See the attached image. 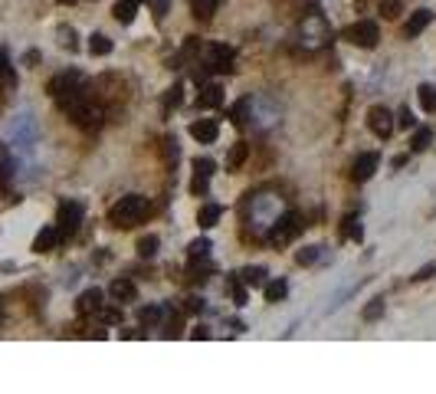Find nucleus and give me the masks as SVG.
Instances as JSON below:
<instances>
[{"instance_id": "1", "label": "nucleus", "mask_w": 436, "mask_h": 394, "mask_svg": "<svg viewBox=\"0 0 436 394\" xmlns=\"http://www.w3.org/2000/svg\"><path fill=\"white\" fill-rule=\"evenodd\" d=\"M49 95L56 99V106L69 115L75 106H82L86 99H89V86H86V79L79 76V73H62L49 82Z\"/></svg>"}, {"instance_id": "2", "label": "nucleus", "mask_w": 436, "mask_h": 394, "mask_svg": "<svg viewBox=\"0 0 436 394\" xmlns=\"http://www.w3.org/2000/svg\"><path fill=\"white\" fill-rule=\"evenodd\" d=\"M151 211V204H148V197H141V194H128V197H121L119 204L108 211V224L112 227H138L145 217H148Z\"/></svg>"}, {"instance_id": "3", "label": "nucleus", "mask_w": 436, "mask_h": 394, "mask_svg": "<svg viewBox=\"0 0 436 394\" xmlns=\"http://www.w3.org/2000/svg\"><path fill=\"white\" fill-rule=\"evenodd\" d=\"M328 40H331V30H328V23H325V16L322 14L305 16V23H302V43H305V49H318V46H325Z\"/></svg>"}, {"instance_id": "4", "label": "nucleus", "mask_w": 436, "mask_h": 394, "mask_svg": "<svg viewBox=\"0 0 436 394\" xmlns=\"http://www.w3.org/2000/svg\"><path fill=\"white\" fill-rule=\"evenodd\" d=\"M299 233H302V217L295 211H289V213H279V217L272 220L269 240L272 243H289V240H295Z\"/></svg>"}, {"instance_id": "5", "label": "nucleus", "mask_w": 436, "mask_h": 394, "mask_svg": "<svg viewBox=\"0 0 436 394\" xmlns=\"http://www.w3.org/2000/svg\"><path fill=\"white\" fill-rule=\"evenodd\" d=\"M345 40L354 46H361V49H374L377 40H380V30H377L374 20H358V23H351L345 30Z\"/></svg>"}, {"instance_id": "6", "label": "nucleus", "mask_w": 436, "mask_h": 394, "mask_svg": "<svg viewBox=\"0 0 436 394\" xmlns=\"http://www.w3.org/2000/svg\"><path fill=\"white\" fill-rule=\"evenodd\" d=\"M82 224V204L75 200H62L60 204V213H56V230H60V240L73 237L75 230Z\"/></svg>"}, {"instance_id": "7", "label": "nucleus", "mask_w": 436, "mask_h": 394, "mask_svg": "<svg viewBox=\"0 0 436 394\" xmlns=\"http://www.w3.org/2000/svg\"><path fill=\"white\" fill-rule=\"evenodd\" d=\"M204 66H207L210 73H230V69H233V49L223 46V43L207 46V53H204Z\"/></svg>"}, {"instance_id": "8", "label": "nucleus", "mask_w": 436, "mask_h": 394, "mask_svg": "<svg viewBox=\"0 0 436 394\" xmlns=\"http://www.w3.org/2000/svg\"><path fill=\"white\" fill-rule=\"evenodd\" d=\"M279 217V200L276 197H253V224L256 230H263V227H272V220Z\"/></svg>"}, {"instance_id": "9", "label": "nucleus", "mask_w": 436, "mask_h": 394, "mask_svg": "<svg viewBox=\"0 0 436 394\" xmlns=\"http://www.w3.org/2000/svg\"><path fill=\"white\" fill-rule=\"evenodd\" d=\"M69 119H73L79 128H86V132H95V128L102 125V108L95 106L92 99H86L82 106H75L73 112H69Z\"/></svg>"}, {"instance_id": "10", "label": "nucleus", "mask_w": 436, "mask_h": 394, "mask_svg": "<svg viewBox=\"0 0 436 394\" xmlns=\"http://www.w3.org/2000/svg\"><path fill=\"white\" fill-rule=\"evenodd\" d=\"M393 125H397V121H393V115L384 106H374L371 112H367V128H371L377 138H391Z\"/></svg>"}, {"instance_id": "11", "label": "nucleus", "mask_w": 436, "mask_h": 394, "mask_svg": "<svg viewBox=\"0 0 436 394\" xmlns=\"http://www.w3.org/2000/svg\"><path fill=\"white\" fill-rule=\"evenodd\" d=\"M210 174H213V161H210V158H197V161H194V184H191V191H194V194H204V191L210 187Z\"/></svg>"}, {"instance_id": "12", "label": "nucleus", "mask_w": 436, "mask_h": 394, "mask_svg": "<svg viewBox=\"0 0 436 394\" xmlns=\"http://www.w3.org/2000/svg\"><path fill=\"white\" fill-rule=\"evenodd\" d=\"M102 289H86L82 296H79V303H75V309H79V316H99L102 312Z\"/></svg>"}, {"instance_id": "13", "label": "nucleus", "mask_w": 436, "mask_h": 394, "mask_svg": "<svg viewBox=\"0 0 436 394\" xmlns=\"http://www.w3.org/2000/svg\"><path fill=\"white\" fill-rule=\"evenodd\" d=\"M377 165H380V158H377L374 152H364V154H358V161H354V181H371L374 178V171H377Z\"/></svg>"}, {"instance_id": "14", "label": "nucleus", "mask_w": 436, "mask_h": 394, "mask_svg": "<svg viewBox=\"0 0 436 394\" xmlns=\"http://www.w3.org/2000/svg\"><path fill=\"white\" fill-rule=\"evenodd\" d=\"M191 135L200 141V145H213L217 141V135H220V125L213 119H200V121H194L191 125Z\"/></svg>"}, {"instance_id": "15", "label": "nucleus", "mask_w": 436, "mask_h": 394, "mask_svg": "<svg viewBox=\"0 0 436 394\" xmlns=\"http://www.w3.org/2000/svg\"><path fill=\"white\" fill-rule=\"evenodd\" d=\"M430 20H433V14H430V10H413V14H410V20H407L404 33H407V36H420V33L430 27Z\"/></svg>"}, {"instance_id": "16", "label": "nucleus", "mask_w": 436, "mask_h": 394, "mask_svg": "<svg viewBox=\"0 0 436 394\" xmlns=\"http://www.w3.org/2000/svg\"><path fill=\"white\" fill-rule=\"evenodd\" d=\"M220 102H223V89H220L217 82L204 86V89H200V95H197V106H200V108H217Z\"/></svg>"}, {"instance_id": "17", "label": "nucleus", "mask_w": 436, "mask_h": 394, "mask_svg": "<svg viewBox=\"0 0 436 394\" xmlns=\"http://www.w3.org/2000/svg\"><path fill=\"white\" fill-rule=\"evenodd\" d=\"M56 243H60V230H56V227H43L40 233H36V240H33V250H36V253H49Z\"/></svg>"}, {"instance_id": "18", "label": "nucleus", "mask_w": 436, "mask_h": 394, "mask_svg": "<svg viewBox=\"0 0 436 394\" xmlns=\"http://www.w3.org/2000/svg\"><path fill=\"white\" fill-rule=\"evenodd\" d=\"M112 296H115L119 303H135L138 289L132 279H115V283H112Z\"/></svg>"}, {"instance_id": "19", "label": "nucleus", "mask_w": 436, "mask_h": 394, "mask_svg": "<svg viewBox=\"0 0 436 394\" xmlns=\"http://www.w3.org/2000/svg\"><path fill=\"white\" fill-rule=\"evenodd\" d=\"M220 217H223V207H220V204H207V207H200V213H197V224L204 230H210Z\"/></svg>"}, {"instance_id": "20", "label": "nucleus", "mask_w": 436, "mask_h": 394, "mask_svg": "<svg viewBox=\"0 0 436 394\" xmlns=\"http://www.w3.org/2000/svg\"><path fill=\"white\" fill-rule=\"evenodd\" d=\"M138 14V0H119L115 3V20L119 23H132Z\"/></svg>"}, {"instance_id": "21", "label": "nucleus", "mask_w": 436, "mask_h": 394, "mask_svg": "<svg viewBox=\"0 0 436 394\" xmlns=\"http://www.w3.org/2000/svg\"><path fill=\"white\" fill-rule=\"evenodd\" d=\"M191 7H194L197 20H210L217 14V7H220V0H191Z\"/></svg>"}, {"instance_id": "22", "label": "nucleus", "mask_w": 436, "mask_h": 394, "mask_svg": "<svg viewBox=\"0 0 436 394\" xmlns=\"http://www.w3.org/2000/svg\"><path fill=\"white\" fill-rule=\"evenodd\" d=\"M89 53L92 56H108V53H112V40L102 36V33H92L89 36Z\"/></svg>"}, {"instance_id": "23", "label": "nucleus", "mask_w": 436, "mask_h": 394, "mask_svg": "<svg viewBox=\"0 0 436 394\" xmlns=\"http://www.w3.org/2000/svg\"><path fill=\"white\" fill-rule=\"evenodd\" d=\"M240 276H243L246 286H263V283H266V270H263V266H246Z\"/></svg>"}, {"instance_id": "24", "label": "nucleus", "mask_w": 436, "mask_h": 394, "mask_svg": "<svg viewBox=\"0 0 436 394\" xmlns=\"http://www.w3.org/2000/svg\"><path fill=\"white\" fill-rule=\"evenodd\" d=\"M289 286L282 283V279H272V283H266V303H279V299H286Z\"/></svg>"}, {"instance_id": "25", "label": "nucleus", "mask_w": 436, "mask_h": 394, "mask_svg": "<svg viewBox=\"0 0 436 394\" xmlns=\"http://www.w3.org/2000/svg\"><path fill=\"white\" fill-rule=\"evenodd\" d=\"M246 152H250V148H246L243 141H237V145L230 148V158H226V167H230V171H237V167H240L243 161H246Z\"/></svg>"}, {"instance_id": "26", "label": "nucleus", "mask_w": 436, "mask_h": 394, "mask_svg": "<svg viewBox=\"0 0 436 394\" xmlns=\"http://www.w3.org/2000/svg\"><path fill=\"white\" fill-rule=\"evenodd\" d=\"M430 141H433V132H430V128H417L410 145H413V152H426V148H430Z\"/></svg>"}, {"instance_id": "27", "label": "nucleus", "mask_w": 436, "mask_h": 394, "mask_svg": "<svg viewBox=\"0 0 436 394\" xmlns=\"http://www.w3.org/2000/svg\"><path fill=\"white\" fill-rule=\"evenodd\" d=\"M420 106L426 108V112H436V86H420Z\"/></svg>"}, {"instance_id": "28", "label": "nucleus", "mask_w": 436, "mask_h": 394, "mask_svg": "<svg viewBox=\"0 0 436 394\" xmlns=\"http://www.w3.org/2000/svg\"><path fill=\"white\" fill-rule=\"evenodd\" d=\"M341 233H345V240H361V220L358 217H345Z\"/></svg>"}, {"instance_id": "29", "label": "nucleus", "mask_w": 436, "mask_h": 394, "mask_svg": "<svg viewBox=\"0 0 436 394\" xmlns=\"http://www.w3.org/2000/svg\"><path fill=\"white\" fill-rule=\"evenodd\" d=\"M161 316H165V309L161 305H148V309H141V325H158L161 322Z\"/></svg>"}, {"instance_id": "30", "label": "nucleus", "mask_w": 436, "mask_h": 394, "mask_svg": "<svg viewBox=\"0 0 436 394\" xmlns=\"http://www.w3.org/2000/svg\"><path fill=\"white\" fill-rule=\"evenodd\" d=\"M318 257H322V246H305V250L295 253V263H299V266H308V263H315Z\"/></svg>"}, {"instance_id": "31", "label": "nucleus", "mask_w": 436, "mask_h": 394, "mask_svg": "<svg viewBox=\"0 0 436 394\" xmlns=\"http://www.w3.org/2000/svg\"><path fill=\"white\" fill-rule=\"evenodd\" d=\"M384 316V299H371V305L364 309V322H377Z\"/></svg>"}, {"instance_id": "32", "label": "nucleus", "mask_w": 436, "mask_h": 394, "mask_svg": "<svg viewBox=\"0 0 436 394\" xmlns=\"http://www.w3.org/2000/svg\"><path fill=\"white\" fill-rule=\"evenodd\" d=\"M138 253L141 257H154L158 253V237H141L138 240Z\"/></svg>"}, {"instance_id": "33", "label": "nucleus", "mask_w": 436, "mask_h": 394, "mask_svg": "<svg viewBox=\"0 0 436 394\" xmlns=\"http://www.w3.org/2000/svg\"><path fill=\"white\" fill-rule=\"evenodd\" d=\"M0 82H3V86H14V69H10L7 53H0Z\"/></svg>"}, {"instance_id": "34", "label": "nucleus", "mask_w": 436, "mask_h": 394, "mask_svg": "<svg viewBox=\"0 0 436 394\" xmlns=\"http://www.w3.org/2000/svg\"><path fill=\"white\" fill-rule=\"evenodd\" d=\"M210 253V240H194L191 243V259H207Z\"/></svg>"}, {"instance_id": "35", "label": "nucleus", "mask_w": 436, "mask_h": 394, "mask_svg": "<svg viewBox=\"0 0 436 394\" xmlns=\"http://www.w3.org/2000/svg\"><path fill=\"white\" fill-rule=\"evenodd\" d=\"M246 112H250V99H243V102H237L233 106V125H246Z\"/></svg>"}, {"instance_id": "36", "label": "nucleus", "mask_w": 436, "mask_h": 394, "mask_svg": "<svg viewBox=\"0 0 436 394\" xmlns=\"http://www.w3.org/2000/svg\"><path fill=\"white\" fill-rule=\"evenodd\" d=\"M413 121H417V119H413V112L404 106V108H400V115H397V125H400V128H410Z\"/></svg>"}, {"instance_id": "37", "label": "nucleus", "mask_w": 436, "mask_h": 394, "mask_svg": "<svg viewBox=\"0 0 436 394\" xmlns=\"http://www.w3.org/2000/svg\"><path fill=\"white\" fill-rule=\"evenodd\" d=\"M181 86H174V89H167V99H165V106L171 108V106H181Z\"/></svg>"}, {"instance_id": "38", "label": "nucleus", "mask_w": 436, "mask_h": 394, "mask_svg": "<svg viewBox=\"0 0 436 394\" xmlns=\"http://www.w3.org/2000/svg\"><path fill=\"white\" fill-rule=\"evenodd\" d=\"M148 7L154 10V16H158V20H165V14H167V0H148Z\"/></svg>"}, {"instance_id": "39", "label": "nucleus", "mask_w": 436, "mask_h": 394, "mask_svg": "<svg viewBox=\"0 0 436 394\" xmlns=\"http://www.w3.org/2000/svg\"><path fill=\"white\" fill-rule=\"evenodd\" d=\"M99 316H102V322H108V325H115V322L121 318V312H119V309H106V305H102V312H99Z\"/></svg>"}, {"instance_id": "40", "label": "nucleus", "mask_w": 436, "mask_h": 394, "mask_svg": "<svg viewBox=\"0 0 436 394\" xmlns=\"http://www.w3.org/2000/svg\"><path fill=\"white\" fill-rule=\"evenodd\" d=\"M230 289H233V299H237V303H246V289L240 286V283H237V279H230Z\"/></svg>"}, {"instance_id": "41", "label": "nucleus", "mask_w": 436, "mask_h": 394, "mask_svg": "<svg viewBox=\"0 0 436 394\" xmlns=\"http://www.w3.org/2000/svg\"><path fill=\"white\" fill-rule=\"evenodd\" d=\"M60 36H62V46H69V49H75V33H73V30H66V27H62Z\"/></svg>"}, {"instance_id": "42", "label": "nucleus", "mask_w": 436, "mask_h": 394, "mask_svg": "<svg viewBox=\"0 0 436 394\" xmlns=\"http://www.w3.org/2000/svg\"><path fill=\"white\" fill-rule=\"evenodd\" d=\"M384 14H387V16H397V0H384Z\"/></svg>"}, {"instance_id": "43", "label": "nucleus", "mask_w": 436, "mask_h": 394, "mask_svg": "<svg viewBox=\"0 0 436 394\" xmlns=\"http://www.w3.org/2000/svg\"><path fill=\"white\" fill-rule=\"evenodd\" d=\"M56 3H73V0H56Z\"/></svg>"}, {"instance_id": "44", "label": "nucleus", "mask_w": 436, "mask_h": 394, "mask_svg": "<svg viewBox=\"0 0 436 394\" xmlns=\"http://www.w3.org/2000/svg\"><path fill=\"white\" fill-rule=\"evenodd\" d=\"M0 318H3V309H0Z\"/></svg>"}]
</instances>
